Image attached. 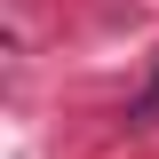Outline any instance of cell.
<instances>
[{"instance_id": "1", "label": "cell", "mask_w": 159, "mask_h": 159, "mask_svg": "<svg viewBox=\"0 0 159 159\" xmlns=\"http://www.w3.org/2000/svg\"><path fill=\"white\" fill-rule=\"evenodd\" d=\"M127 119H135V127H151V119H159V72H151V88L135 96V111H127Z\"/></svg>"}]
</instances>
